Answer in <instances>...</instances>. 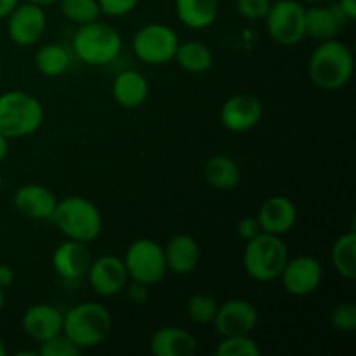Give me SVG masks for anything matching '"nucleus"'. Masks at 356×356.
I'll return each instance as SVG.
<instances>
[{
    "mask_svg": "<svg viewBox=\"0 0 356 356\" xmlns=\"http://www.w3.org/2000/svg\"><path fill=\"white\" fill-rule=\"evenodd\" d=\"M236 13L249 21L264 19L271 7V0H235Z\"/></svg>",
    "mask_w": 356,
    "mask_h": 356,
    "instance_id": "obj_33",
    "label": "nucleus"
},
{
    "mask_svg": "<svg viewBox=\"0 0 356 356\" xmlns=\"http://www.w3.org/2000/svg\"><path fill=\"white\" fill-rule=\"evenodd\" d=\"M285 291L296 298H305L318 291L323 280V268L312 256H298L287 259L280 277Z\"/></svg>",
    "mask_w": 356,
    "mask_h": 356,
    "instance_id": "obj_11",
    "label": "nucleus"
},
{
    "mask_svg": "<svg viewBox=\"0 0 356 356\" xmlns=\"http://www.w3.org/2000/svg\"><path fill=\"white\" fill-rule=\"evenodd\" d=\"M204 176L216 190L232 191L242 181V170L232 156L214 155L205 162Z\"/></svg>",
    "mask_w": 356,
    "mask_h": 356,
    "instance_id": "obj_24",
    "label": "nucleus"
},
{
    "mask_svg": "<svg viewBox=\"0 0 356 356\" xmlns=\"http://www.w3.org/2000/svg\"><path fill=\"white\" fill-rule=\"evenodd\" d=\"M218 308V299L211 294H205V292H197L186 302V313L190 320L195 323H200V325H207V323L214 322Z\"/></svg>",
    "mask_w": 356,
    "mask_h": 356,
    "instance_id": "obj_29",
    "label": "nucleus"
},
{
    "mask_svg": "<svg viewBox=\"0 0 356 356\" xmlns=\"http://www.w3.org/2000/svg\"><path fill=\"white\" fill-rule=\"evenodd\" d=\"M263 110L259 97L250 92H238L229 96L222 103L219 118L226 131L238 134V132L252 131L256 125H259Z\"/></svg>",
    "mask_w": 356,
    "mask_h": 356,
    "instance_id": "obj_12",
    "label": "nucleus"
},
{
    "mask_svg": "<svg viewBox=\"0 0 356 356\" xmlns=\"http://www.w3.org/2000/svg\"><path fill=\"white\" fill-rule=\"evenodd\" d=\"M330 323L337 332H356V306L353 302H339L330 312Z\"/></svg>",
    "mask_w": 356,
    "mask_h": 356,
    "instance_id": "obj_31",
    "label": "nucleus"
},
{
    "mask_svg": "<svg viewBox=\"0 0 356 356\" xmlns=\"http://www.w3.org/2000/svg\"><path fill=\"white\" fill-rule=\"evenodd\" d=\"M212 323L221 337L245 336L259 323V312L247 299H229L219 305Z\"/></svg>",
    "mask_w": 356,
    "mask_h": 356,
    "instance_id": "obj_13",
    "label": "nucleus"
},
{
    "mask_svg": "<svg viewBox=\"0 0 356 356\" xmlns=\"http://www.w3.org/2000/svg\"><path fill=\"white\" fill-rule=\"evenodd\" d=\"M301 2H306V3H312V6H316V3H329V2H332V0H301Z\"/></svg>",
    "mask_w": 356,
    "mask_h": 356,
    "instance_id": "obj_42",
    "label": "nucleus"
},
{
    "mask_svg": "<svg viewBox=\"0 0 356 356\" xmlns=\"http://www.w3.org/2000/svg\"><path fill=\"white\" fill-rule=\"evenodd\" d=\"M350 19L336 3H316L306 9L305 13V33L306 37H312L318 42L332 40L337 38L343 26H346Z\"/></svg>",
    "mask_w": 356,
    "mask_h": 356,
    "instance_id": "obj_16",
    "label": "nucleus"
},
{
    "mask_svg": "<svg viewBox=\"0 0 356 356\" xmlns=\"http://www.w3.org/2000/svg\"><path fill=\"white\" fill-rule=\"evenodd\" d=\"M337 6L343 9V13L346 14L348 19H356V0H337Z\"/></svg>",
    "mask_w": 356,
    "mask_h": 356,
    "instance_id": "obj_38",
    "label": "nucleus"
},
{
    "mask_svg": "<svg viewBox=\"0 0 356 356\" xmlns=\"http://www.w3.org/2000/svg\"><path fill=\"white\" fill-rule=\"evenodd\" d=\"M44 106L24 90H9L0 96V134L9 139L26 138L44 124Z\"/></svg>",
    "mask_w": 356,
    "mask_h": 356,
    "instance_id": "obj_4",
    "label": "nucleus"
},
{
    "mask_svg": "<svg viewBox=\"0 0 356 356\" xmlns=\"http://www.w3.org/2000/svg\"><path fill=\"white\" fill-rule=\"evenodd\" d=\"M58 2L63 16L76 26L92 23L101 17V7L97 0H58Z\"/></svg>",
    "mask_w": 356,
    "mask_h": 356,
    "instance_id": "obj_28",
    "label": "nucleus"
},
{
    "mask_svg": "<svg viewBox=\"0 0 356 356\" xmlns=\"http://www.w3.org/2000/svg\"><path fill=\"white\" fill-rule=\"evenodd\" d=\"M47 30V14L44 7L30 2H19L7 16V35L21 47L35 45Z\"/></svg>",
    "mask_w": 356,
    "mask_h": 356,
    "instance_id": "obj_10",
    "label": "nucleus"
},
{
    "mask_svg": "<svg viewBox=\"0 0 356 356\" xmlns=\"http://www.w3.org/2000/svg\"><path fill=\"white\" fill-rule=\"evenodd\" d=\"M80 353L82 350H79L63 332L40 343V348H38L40 356H79Z\"/></svg>",
    "mask_w": 356,
    "mask_h": 356,
    "instance_id": "obj_32",
    "label": "nucleus"
},
{
    "mask_svg": "<svg viewBox=\"0 0 356 356\" xmlns=\"http://www.w3.org/2000/svg\"><path fill=\"white\" fill-rule=\"evenodd\" d=\"M129 280L143 285H156L167 275V263L163 247L152 238H139L129 245L122 257Z\"/></svg>",
    "mask_w": 356,
    "mask_h": 356,
    "instance_id": "obj_7",
    "label": "nucleus"
},
{
    "mask_svg": "<svg viewBox=\"0 0 356 356\" xmlns=\"http://www.w3.org/2000/svg\"><path fill=\"white\" fill-rule=\"evenodd\" d=\"M163 254H165L167 270L181 277L193 273L202 257L198 242L186 233H177L170 236L169 242L163 245Z\"/></svg>",
    "mask_w": 356,
    "mask_h": 356,
    "instance_id": "obj_20",
    "label": "nucleus"
},
{
    "mask_svg": "<svg viewBox=\"0 0 356 356\" xmlns=\"http://www.w3.org/2000/svg\"><path fill=\"white\" fill-rule=\"evenodd\" d=\"M149 350L155 356H193L198 344L193 334L181 327H162L152 336Z\"/></svg>",
    "mask_w": 356,
    "mask_h": 356,
    "instance_id": "obj_22",
    "label": "nucleus"
},
{
    "mask_svg": "<svg viewBox=\"0 0 356 356\" xmlns=\"http://www.w3.org/2000/svg\"><path fill=\"white\" fill-rule=\"evenodd\" d=\"M176 16L191 30L212 26L219 16V0H176Z\"/></svg>",
    "mask_w": 356,
    "mask_h": 356,
    "instance_id": "obj_23",
    "label": "nucleus"
},
{
    "mask_svg": "<svg viewBox=\"0 0 356 356\" xmlns=\"http://www.w3.org/2000/svg\"><path fill=\"white\" fill-rule=\"evenodd\" d=\"M51 261L59 278L65 282H76L87 275V270L92 263V254L89 243L66 238L56 247Z\"/></svg>",
    "mask_w": 356,
    "mask_h": 356,
    "instance_id": "obj_15",
    "label": "nucleus"
},
{
    "mask_svg": "<svg viewBox=\"0 0 356 356\" xmlns=\"http://www.w3.org/2000/svg\"><path fill=\"white\" fill-rule=\"evenodd\" d=\"M7 355V350H6V344H3V341L0 339V356H6Z\"/></svg>",
    "mask_w": 356,
    "mask_h": 356,
    "instance_id": "obj_44",
    "label": "nucleus"
},
{
    "mask_svg": "<svg viewBox=\"0 0 356 356\" xmlns=\"http://www.w3.org/2000/svg\"><path fill=\"white\" fill-rule=\"evenodd\" d=\"M216 355L219 356H259L261 348L256 341L250 337V334L245 336H228L222 337L219 343Z\"/></svg>",
    "mask_w": 356,
    "mask_h": 356,
    "instance_id": "obj_30",
    "label": "nucleus"
},
{
    "mask_svg": "<svg viewBox=\"0 0 356 356\" xmlns=\"http://www.w3.org/2000/svg\"><path fill=\"white\" fill-rule=\"evenodd\" d=\"M87 280L96 294L103 298L117 296L127 287L129 275L125 270L124 259L115 254H106L92 259L89 270H87Z\"/></svg>",
    "mask_w": 356,
    "mask_h": 356,
    "instance_id": "obj_14",
    "label": "nucleus"
},
{
    "mask_svg": "<svg viewBox=\"0 0 356 356\" xmlns=\"http://www.w3.org/2000/svg\"><path fill=\"white\" fill-rule=\"evenodd\" d=\"M23 2H30V3H37L40 7H47L52 6V3H58V0H23Z\"/></svg>",
    "mask_w": 356,
    "mask_h": 356,
    "instance_id": "obj_41",
    "label": "nucleus"
},
{
    "mask_svg": "<svg viewBox=\"0 0 356 356\" xmlns=\"http://www.w3.org/2000/svg\"><path fill=\"white\" fill-rule=\"evenodd\" d=\"M35 68L49 79L61 76L70 68V52L61 44H45L35 54Z\"/></svg>",
    "mask_w": 356,
    "mask_h": 356,
    "instance_id": "obj_26",
    "label": "nucleus"
},
{
    "mask_svg": "<svg viewBox=\"0 0 356 356\" xmlns=\"http://www.w3.org/2000/svg\"><path fill=\"white\" fill-rule=\"evenodd\" d=\"M353 52L337 38L320 42L309 56V79L322 90H337L344 87L353 76Z\"/></svg>",
    "mask_w": 356,
    "mask_h": 356,
    "instance_id": "obj_1",
    "label": "nucleus"
},
{
    "mask_svg": "<svg viewBox=\"0 0 356 356\" xmlns=\"http://www.w3.org/2000/svg\"><path fill=\"white\" fill-rule=\"evenodd\" d=\"M21 0H0V19H7L10 13L17 7Z\"/></svg>",
    "mask_w": 356,
    "mask_h": 356,
    "instance_id": "obj_39",
    "label": "nucleus"
},
{
    "mask_svg": "<svg viewBox=\"0 0 356 356\" xmlns=\"http://www.w3.org/2000/svg\"><path fill=\"white\" fill-rule=\"evenodd\" d=\"M51 221L70 240L90 243L103 232V216L94 202L83 197L58 200Z\"/></svg>",
    "mask_w": 356,
    "mask_h": 356,
    "instance_id": "obj_3",
    "label": "nucleus"
},
{
    "mask_svg": "<svg viewBox=\"0 0 356 356\" xmlns=\"http://www.w3.org/2000/svg\"><path fill=\"white\" fill-rule=\"evenodd\" d=\"M236 232H238V236L243 240V242H249V240L256 238L263 229H261L259 221L254 216H247V218L240 219L238 226H236Z\"/></svg>",
    "mask_w": 356,
    "mask_h": 356,
    "instance_id": "obj_35",
    "label": "nucleus"
},
{
    "mask_svg": "<svg viewBox=\"0 0 356 356\" xmlns=\"http://www.w3.org/2000/svg\"><path fill=\"white\" fill-rule=\"evenodd\" d=\"M2 184H3V181H2V174H0V191H2Z\"/></svg>",
    "mask_w": 356,
    "mask_h": 356,
    "instance_id": "obj_45",
    "label": "nucleus"
},
{
    "mask_svg": "<svg viewBox=\"0 0 356 356\" xmlns=\"http://www.w3.org/2000/svg\"><path fill=\"white\" fill-rule=\"evenodd\" d=\"M289 259V249L282 236L261 232L249 240L243 250V268L252 280L268 284L280 277Z\"/></svg>",
    "mask_w": 356,
    "mask_h": 356,
    "instance_id": "obj_6",
    "label": "nucleus"
},
{
    "mask_svg": "<svg viewBox=\"0 0 356 356\" xmlns=\"http://www.w3.org/2000/svg\"><path fill=\"white\" fill-rule=\"evenodd\" d=\"M174 59L188 73H205L207 70H211L212 63H214L211 47L198 40L183 42V44L179 42Z\"/></svg>",
    "mask_w": 356,
    "mask_h": 356,
    "instance_id": "obj_25",
    "label": "nucleus"
},
{
    "mask_svg": "<svg viewBox=\"0 0 356 356\" xmlns=\"http://www.w3.org/2000/svg\"><path fill=\"white\" fill-rule=\"evenodd\" d=\"M63 320H65V313L61 309L47 302H38L24 312L21 323H23L24 334L30 339L44 343L63 332Z\"/></svg>",
    "mask_w": 356,
    "mask_h": 356,
    "instance_id": "obj_17",
    "label": "nucleus"
},
{
    "mask_svg": "<svg viewBox=\"0 0 356 356\" xmlns=\"http://www.w3.org/2000/svg\"><path fill=\"white\" fill-rule=\"evenodd\" d=\"M305 13L306 7L301 0H277L271 2L266 17V31L273 42L278 45L299 44L305 33Z\"/></svg>",
    "mask_w": 356,
    "mask_h": 356,
    "instance_id": "obj_8",
    "label": "nucleus"
},
{
    "mask_svg": "<svg viewBox=\"0 0 356 356\" xmlns=\"http://www.w3.org/2000/svg\"><path fill=\"white\" fill-rule=\"evenodd\" d=\"M111 315L99 302H80L65 313L63 334L79 350L99 346L111 332Z\"/></svg>",
    "mask_w": 356,
    "mask_h": 356,
    "instance_id": "obj_2",
    "label": "nucleus"
},
{
    "mask_svg": "<svg viewBox=\"0 0 356 356\" xmlns=\"http://www.w3.org/2000/svg\"><path fill=\"white\" fill-rule=\"evenodd\" d=\"M3 305H6V291L0 289V312L3 309Z\"/></svg>",
    "mask_w": 356,
    "mask_h": 356,
    "instance_id": "obj_43",
    "label": "nucleus"
},
{
    "mask_svg": "<svg viewBox=\"0 0 356 356\" xmlns=\"http://www.w3.org/2000/svg\"><path fill=\"white\" fill-rule=\"evenodd\" d=\"M127 296L132 302H136V305H143V302L148 301V298H149L148 285L132 282V284L127 287Z\"/></svg>",
    "mask_w": 356,
    "mask_h": 356,
    "instance_id": "obj_36",
    "label": "nucleus"
},
{
    "mask_svg": "<svg viewBox=\"0 0 356 356\" xmlns=\"http://www.w3.org/2000/svg\"><path fill=\"white\" fill-rule=\"evenodd\" d=\"M9 138H6L3 134H0V163L7 159L9 155Z\"/></svg>",
    "mask_w": 356,
    "mask_h": 356,
    "instance_id": "obj_40",
    "label": "nucleus"
},
{
    "mask_svg": "<svg viewBox=\"0 0 356 356\" xmlns=\"http://www.w3.org/2000/svg\"><path fill=\"white\" fill-rule=\"evenodd\" d=\"M73 52L82 63L104 66L113 63L122 52V37L117 28L101 19L80 24L73 35Z\"/></svg>",
    "mask_w": 356,
    "mask_h": 356,
    "instance_id": "obj_5",
    "label": "nucleus"
},
{
    "mask_svg": "<svg viewBox=\"0 0 356 356\" xmlns=\"http://www.w3.org/2000/svg\"><path fill=\"white\" fill-rule=\"evenodd\" d=\"M111 94L117 104L125 110H136L143 106L149 96V83L146 76L138 70L120 72L113 80Z\"/></svg>",
    "mask_w": 356,
    "mask_h": 356,
    "instance_id": "obj_21",
    "label": "nucleus"
},
{
    "mask_svg": "<svg viewBox=\"0 0 356 356\" xmlns=\"http://www.w3.org/2000/svg\"><path fill=\"white\" fill-rule=\"evenodd\" d=\"M261 229L270 235L284 236L291 232L298 221V207L294 202L282 195L266 198L259 207V214L256 216Z\"/></svg>",
    "mask_w": 356,
    "mask_h": 356,
    "instance_id": "obj_18",
    "label": "nucleus"
},
{
    "mask_svg": "<svg viewBox=\"0 0 356 356\" xmlns=\"http://www.w3.org/2000/svg\"><path fill=\"white\" fill-rule=\"evenodd\" d=\"M179 37L170 26L149 23L139 28L132 38V49L138 59L146 65H165L176 58Z\"/></svg>",
    "mask_w": 356,
    "mask_h": 356,
    "instance_id": "obj_9",
    "label": "nucleus"
},
{
    "mask_svg": "<svg viewBox=\"0 0 356 356\" xmlns=\"http://www.w3.org/2000/svg\"><path fill=\"white\" fill-rule=\"evenodd\" d=\"M13 204L14 209L23 218L45 221V219H51L56 204H58V198L47 186L24 184V186H19L16 190L13 197Z\"/></svg>",
    "mask_w": 356,
    "mask_h": 356,
    "instance_id": "obj_19",
    "label": "nucleus"
},
{
    "mask_svg": "<svg viewBox=\"0 0 356 356\" xmlns=\"http://www.w3.org/2000/svg\"><path fill=\"white\" fill-rule=\"evenodd\" d=\"M16 280V273H14L13 266L9 264H0V289H9Z\"/></svg>",
    "mask_w": 356,
    "mask_h": 356,
    "instance_id": "obj_37",
    "label": "nucleus"
},
{
    "mask_svg": "<svg viewBox=\"0 0 356 356\" xmlns=\"http://www.w3.org/2000/svg\"><path fill=\"white\" fill-rule=\"evenodd\" d=\"M332 266L346 280L356 278V233L348 232L337 236L332 245Z\"/></svg>",
    "mask_w": 356,
    "mask_h": 356,
    "instance_id": "obj_27",
    "label": "nucleus"
},
{
    "mask_svg": "<svg viewBox=\"0 0 356 356\" xmlns=\"http://www.w3.org/2000/svg\"><path fill=\"white\" fill-rule=\"evenodd\" d=\"M101 7V14L110 17H122L131 14L138 7L139 0H97Z\"/></svg>",
    "mask_w": 356,
    "mask_h": 356,
    "instance_id": "obj_34",
    "label": "nucleus"
}]
</instances>
